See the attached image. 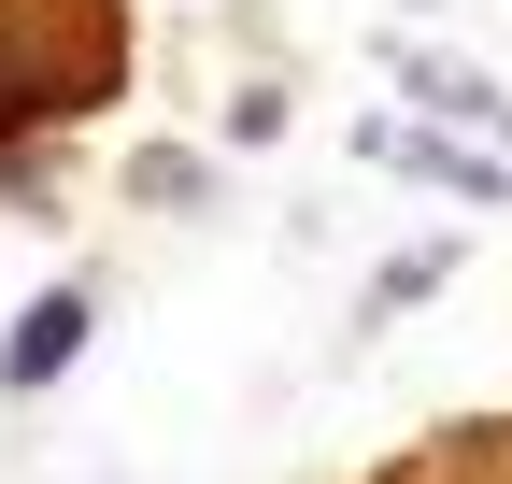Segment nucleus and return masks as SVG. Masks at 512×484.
Listing matches in <instances>:
<instances>
[{"mask_svg":"<svg viewBox=\"0 0 512 484\" xmlns=\"http://www.w3.org/2000/svg\"><path fill=\"white\" fill-rule=\"evenodd\" d=\"M128 72L114 0H0V129H43V114H86Z\"/></svg>","mask_w":512,"mask_h":484,"instance_id":"f257e3e1","label":"nucleus"},{"mask_svg":"<svg viewBox=\"0 0 512 484\" xmlns=\"http://www.w3.org/2000/svg\"><path fill=\"white\" fill-rule=\"evenodd\" d=\"M86 314H100L86 285H43L29 314H15V342H0V399H29V385H57V371H72V356H86Z\"/></svg>","mask_w":512,"mask_h":484,"instance_id":"f03ea898","label":"nucleus"},{"mask_svg":"<svg viewBox=\"0 0 512 484\" xmlns=\"http://www.w3.org/2000/svg\"><path fill=\"white\" fill-rule=\"evenodd\" d=\"M384 157H399V171H413V186H456L470 214H484V200H512V171H498V157H470V143H427V129H399V143H384Z\"/></svg>","mask_w":512,"mask_h":484,"instance_id":"7ed1b4c3","label":"nucleus"},{"mask_svg":"<svg viewBox=\"0 0 512 484\" xmlns=\"http://www.w3.org/2000/svg\"><path fill=\"white\" fill-rule=\"evenodd\" d=\"M441 271H456V242H413V257H384V271H370V299H356V328H399Z\"/></svg>","mask_w":512,"mask_h":484,"instance_id":"20e7f679","label":"nucleus"},{"mask_svg":"<svg viewBox=\"0 0 512 484\" xmlns=\"http://www.w3.org/2000/svg\"><path fill=\"white\" fill-rule=\"evenodd\" d=\"M128 200H143V214H200V200H214V171L185 157V143H143V157H128Z\"/></svg>","mask_w":512,"mask_h":484,"instance_id":"39448f33","label":"nucleus"}]
</instances>
